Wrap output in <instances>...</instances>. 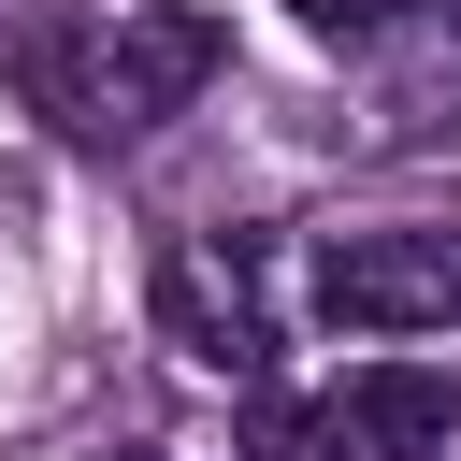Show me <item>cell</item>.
Instances as JSON below:
<instances>
[{"mask_svg": "<svg viewBox=\"0 0 461 461\" xmlns=\"http://www.w3.org/2000/svg\"><path fill=\"white\" fill-rule=\"evenodd\" d=\"M216 72V29L173 14V0H86L58 29H29V101L72 130V144H130L158 115H187Z\"/></svg>", "mask_w": 461, "mask_h": 461, "instance_id": "1", "label": "cell"}, {"mask_svg": "<svg viewBox=\"0 0 461 461\" xmlns=\"http://www.w3.org/2000/svg\"><path fill=\"white\" fill-rule=\"evenodd\" d=\"M461 432V375L432 360H360L317 403H259V461H432Z\"/></svg>", "mask_w": 461, "mask_h": 461, "instance_id": "2", "label": "cell"}, {"mask_svg": "<svg viewBox=\"0 0 461 461\" xmlns=\"http://www.w3.org/2000/svg\"><path fill=\"white\" fill-rule=\"evenodd\" d=\"M317 317L331 331H461V230L447 216L331 230L317 245Z\"/></svg>", "mask_w": 461, "mask_h": 461, "instance_id": "3", "label": "cell"}, {"mask_svg": "<svg viewBox=\"0 0 461 461\" xmlns=\"http://www.w3.org/2000/svg\"><path fill=\"white\" fill-rule=\"evenodd\" d=\"M158 331H173L202 375L259 389V375H274V288H259V245H245V230H187V245H158Z\"/></svg>", "mask_w": 461, "mask_h": 461, "instance_id": "4", "label": "cell"}, {"mask_svg": "<svg viewBox=\"0 0 461 461\" xmlns=\"http://www.w3.org/2000/svg\"><path fill=\"white\" fill-rule=\"evenodd\" d=\"M375 144H418V158L461 144V14H447L418 58H389V86H375Z\"/></svg>", "mask_w": 461, "mask_h": 461, "instance_id": "5", "label": "cell"}, {"mask_svg": "<svg viewBox=\"0 0 461 461\" xmlns=\"http://www.w3.org/2000/svg\"><path fill=\"white\" fill-rule=\"evenodd\" d=\"M403 14H418V0H303V29H317V43H389Z\"/></svg>", "mask_w": 461, "mask_h": 461, "instance_id": "6", "label": "cell"}]
</instances>
